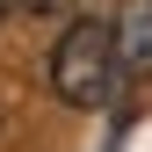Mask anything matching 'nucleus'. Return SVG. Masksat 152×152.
Listing matches in <instances>:
<instances>
[{"mask_svg": "<svg viewBox=\"0 0 152 152\" xmlns=\"http://www.w3.org/2000/svg\"><path fill=\"white\" fill-rule=\"evenodd\" d=\"M123 65H116V36L109 22H72L58 44H51V94L65 109H102L116 94Z\"/></svg>", "mask_w": 152, "mask_h": 152, "instance_id": "obj_1", "label": "nucleus"}, {"mask_svg": "<svg viewBox=\"0 0 152 152\" xmlns=\"http://www.w3.org/2000/svg\"><path fill=\"white\" fill-rule=\"evenodd\" d=\"M109 36H116V65L123 72H152V0H123Z\"/></svg>", "mask_w": 152, "mask_h": 152, "instance_id": "obj_2", "label": "nucleus"}, {"mask_svg": "<svg viewBox=\"0 0 152 152\" xmlns=\"http://www.w3.org/2000/svg\"><path fill=\"white\" fill-rule=\"evenodd\" d=\"M15 7H29V15H65V7H80V0H15Z\"/></svg>", "mask_w": 152, "mask_h": 152, "instance_id": "obj_3", "label": "nucleus"}, {"mask_svg": "<svg viewBox=\"0 0 152 152\" xmlns=\"http://www.w3.org/2000/svg\"><path fill=\"white\" fill-rule=\"evenodd\" d=\"M7 15H15V0H0V22H7Z\"/></svg>", "mask_w": 152, "mask_h": 152, "instance_id": "obj_4", "label": "nucleus"}]
</instances>
